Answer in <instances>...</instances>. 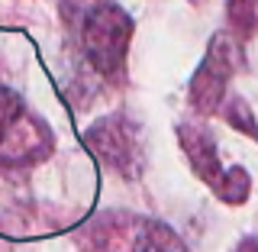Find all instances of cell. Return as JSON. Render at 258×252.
<instances>
[{
	"instance_id": "obj_2",
	"label": "cell",
	"mask_w": 258,
	"mask_h": 252,
	"mask_svg": "<svg viewBox=\"0 0 258 252\" xmlns=\"http://www.w3.org/2000/svg\"><path fill=\"white\" fill-rule=\"evenodd\" d=\"M239 42L232 32H216L207 45V55L200 62V68L194 71L190 84H187V97L190 107L200 113V117H210V113H220L223 100H226V87H229L232 75L239 71Z\"/></svg>"
},
{
	"instance_id": "obj_4",
	"label": "cell",
	"mask_w": 258,
	"mask_h": 252,
	"mask_svg": "<svg viewBox=\"0 0 258 252\" xmlns=\"http://www.w3.org/2000/svg\"><path fill=\"white\" fill-rule=\"evenodd\" d=\"M177 142H181L184 156L190 162V172L207 184L210 191H216L226 178V168L220 165V152H216V142L210 136L207 126L200 123H181L177 126Z\"/></svg>"
},
{
	"instance_id": "obj_3",
	"label": "cell",
	"mask_w": 258,
	"mask_h": 252,
	"mask_svg": "<svg viewBox=\"0 0 258 252\" xmlns=\"http://www.w3.org/2000/svg\"><path fill=\"white\" fill-rule=\"evenodd\" d=\"M84 145L94 152L107 168H113L123 178H136L142 172V136L139 126L123 113H110V117L97 120L84 133Z\"/></svg>"
},
{
	"instance_id": "obj_8",
	"label": "cell",
	"mask_w": 258,
	"mask_h": 252,
	"mask_svg": "<svg viewBox=\"0 0 258 252\" xmlns=\"http://www.w3.org/2000/svg\"><path fill=\"white\" fill-rule=\"evenodd\" d=\"M26 104H23V97L13 91V87L0 84V142L7 139V133L20 123L23 117H26Z\"/></svg>"
},
{
	"instance_id": "obj_7",
	"label": "cell",
	"mask_w": 258,
	"mask_h": 252,
	"mask_svg": "<svg viewBox=\"0 0 258 252\" xmlns=\"http://www.w3.org/2000/svg\"><path fill=\"white\" fill-rule=\"evenodd\" d=\"M248 191H252V178H248L245 168H239V165H232V168H226V178H223V184L216 188L213 194L223 200V204H245L248 200Z\"/></svg>"
},
{
	"instance_id": "obj_1",
	"label": "cell",
	"mask_w": 258,
	"mask_h": 252,
	"mask_svg": "<svg viewBox=\"0 0 258 252\" xmlns=\"http://www.w3.org/2000/svg\"><path fill=\"white\" fill-rule=\"evenodd\" d=\"M58 16L78 55L100 78H119L126 68L136 23L113 0H61Z\"/></svg>"
},
{
	"instance_id": "obj_10",
	"label": "cell",
	"mask_w": 258,
	"mask_h": 252,
	"mask_svg": "<svg viewBox=\"0 0 258 252\" xmlns=\"http://www.w3.org/2000/svg\"><path fill=\"white\" fill-rule=\"evenodd\" d=\"M236 252H258V239H242Z\"/></svg>"
},
{
	"instance_id": "obj_6",
	"label": "cell",
	"mask_w": 258,
	"mask_h": 252,
	"mask_svg": "<svg viewBox=\"0 0 258 252\" xmlns=\"http://www.w3.org/2000/svg\"><path fill=\"white\" fill-rule=\"evenodd\" d=\"M226 16L239 39H252L258 32V0H226Z\"/></svg>"
},
{
	"instance_id": "obj_5",
	"label": "cell",
	"mask_w": 258,
	"mask_h": 252,
	"mask_svg": "<svg viewBox=\"0 0 258 252\" xmlns=\"http://www.w3.org/2000/svg\"><path fill=\"white\" fill-rule=\"evenodd\" d=\"M133 252H187L184 239L161 220H136Z\"/></svg>"
},
{
	"instance_id": "obj_9",
	"label": "cell",
	"mask_w": 258,
	"mask_h": 252,
	"mask_svg": "<svg viewBox=\"0 0 258 252\" xmlns=\"http://www.w3.org/2000/svg\"><path fill=\"white\" fill-rule=\"evenodd\" d=\"M220 113H223V120H226V123H229L232 129H239V133L252 136V139L258 142V123H255V113H252V107H248L242 97H232V100H226Z\"/></svg>"
}]
</instances>
